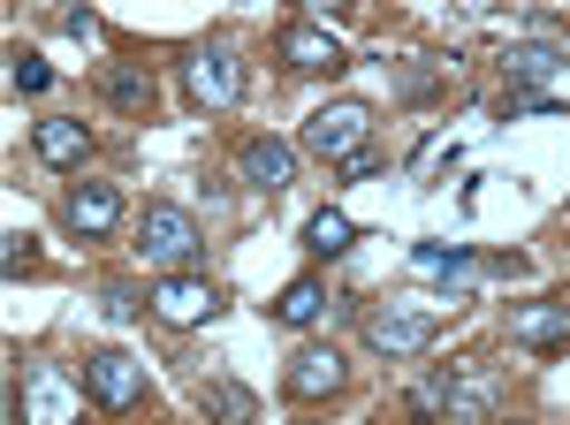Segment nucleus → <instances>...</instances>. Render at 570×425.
<instances>
[{"label": "nucleus", "mask_w": 570, "mask_h": 425, "mask_svg": "<svg viewBox=\"0 0 570 425\" xmlns=\"http://www.w3.org/2000/svg\"><path fill=\"white\" fill-rule=\"evenodd\" d=\"M494 403H502L494 365H449L434 380H419V395H411V411H449V418H464V425L494 418Z\"/></svg>", "instance_id": "nucleus-1"}, {"label": "nucleus", "mask_w": 570, "mask_h": 425, "mask_svg": "<svg viewBox=\"0 0 570 425\" xmlns=\"http://www.w3.org/2000/svg\"><path fill=\"white\" fill-rule=\"evenodd\" d=\"M183 91L198 99V107H236L244 99V53L228 39H206L183 53Z\"/></svg>", "instance_id": "nucleus-2"}, {"label": "nucleus", "mask_w": 570, "mask_h": 425, "mask_svg": "<svg viewBox=\"0 0 570 425\" xmlns=\"http://www.w3.org/2000/svg\"><path fill=\"white\" fill-rule=\"evenodd\" d=\"M365 137H373V107L365 99H327V107L305 115V137L297 145H305L312 160H351Z\"/></svg>", "instance_id": "nucleus-3"}, {"label": "nucleus", "mask_w": 570, "mask_h": 425, "mask_svg": "<svg viewBox=\"0 0 570 425\" xmlns=\"http://www.w3.org/2000/svg\"><path fill=\"white\" fill-rule=\"evenodd\" d=\"M85 395L99 411H130V403H145V365L122 357V349H91L85 357Z\"/></svg>", "instance_id": "nucleus-4"}, {"label": "nucleus", "mask_w": 570, "mask_h": 425, "mask_svg": "<svg viewBox=\"0 0 570 425\" xmlns=\"http://www.w3.org/2000/svg\"><path fill=\"white\" fill-rule=\"evenodd\" d=\"M137 244H145V258H153V266H190L206 236H198V220H190L183 206H145V228H137Z\"/></svg>", "instance_id": "nucleus-5"}, {"label": "nucleus", "mask_w": 570, "mask_h": 425, "mask_svg": "<svg viewBox=\"0 0 570 425\" xmlns=\"http://www.w3.org/2000/svg\"><path fill=\"white\" fill-rule=\"evenodd\" d=\"M343 380H351V365H343L327 342L297 349V357H289V373H282V387H289L297 403H327V395H343Z\"/></svg>", "instance_id": "nucleus-6"}, {"label": "nucleus", "mask_w": 570, "mask_h": 425, "mask_svg": "<svg viewBox=\"0 0 570 425\" xmlns=\"http://www.w3.org/2000/svg\"><path fill=\"white\" fill-rule=\"evenodd\" d=\"M365 342H373L381 357H419V349L434 342V312L389 304V312H373V319H365Z\"/></svg>", "instance_id": "nucleus-7"}, {"label": "nucleus", "mask_w": 570, "mask_h": 425, "mask_svg": "<svg viewBox=\"0 0 570 425\" xmlns=\"http://www.w3.org/2000/svg\"><path fill=\"white\" fill-rule=\"evenodd\" d=\"M214 281L206 274H168V281H153V312H160V327H198V319H214Z\"/></svg>", "instance_id": "nucleus-8"}, {"label": "nucleus", "mask_w": 570, "mask_h": 425, "mask_svg": "<svg viewBox=\"0 0 570 425\" xmlns=\"http://www.w3.org/2000/svg\"><path fill=\"white\" fill-rule=\"evenodd\" d=\"M274 53H282L297 77H335V69H343V46H335L327 23H289V31L274 39Z\"/></svg>", "instance_id": "nucleus-9"}, {"label": "nucleus", "mask_w": 570, "mask_h": 425, "mask_svg": "<svg viewBox=\"0 0 570 425\" xmlns=\"http://www.w3.org/2000/svg\"><path fill=\"white\" fill-rule=\"evenodd\" d=\"M61 220H69L77 236H115V228H122V190H115V182H77L69 206H61Z\"/></svg>", "instance_id": "nucleus-10"}, {"label": "nucleus", "mask_w": 570, "mask_h": 425, "mask_svg": "<svg viewBox=\"0 0 570 425\" xmlns=\"http://www.w3.org/2000/svg\"><path fill=\"white\" fill-rule=\"evenodd\" d=\"M31 152H39L46 168H85V152H91V129L77 122V115H46V122L31 129Z\"/></svg>", "instance_id": "nucleus-11"}, {"label": "nucleus", "mask_w": 570, "mask_h": 425, "mask_svg": "<svg viewBox=\"0 0 570 425\" xmlns=\"http://www.w3.org/2000/svg\"><path fill=\"white\" fill-rule=\"evenodd\" d=\"M236 168H244V182H259V190H289V182H297V145L252 137V145L236 152Z\"/></svg>", "instance_id": "nucleus-12"}, {"label": "nucleus", "mask_w": 570, "mask_h": 425, "mask_svg": "<svg viewBox=\"0 0 570 425\" xmlns=\"http://www.w3.org/2000/svg\"><path fill=\"white\" fill-rule=\"evenodd\" d=\"M510 342H525V349L570 342V304H563V297H548V304H525V312H510Z\"/></svg>", "instance_id": "nucleus-13"}, {"label": "nucleus", "mask_w": 570, "mask_h": 425, "mask_svg": "<svg viewBox=\"0 0 570 425\" xmlns=\"http://www.w3.org/2000/svg\"><path fill=\"white\" fill-rule=\"evenodd\" d=\"M502 77H510V85H525V91H540V85H556V77H563V53H556V46H510V53H502Z\"/></svg>", "instance_id": "nucleus-14"}, {"label": "nucleus", "mask_w": 570, "mask_h": 425, "mask_svg": "<svg viewBox=\"0 0 570 425\" xmlns=\"http://www.w3.org/2000/svg\"><path fill=\"white\" fill-rule=\"evenodd\" d=\"M327 312H335V304H327V289H320L312 274H305V281H289V289L274 297V319H282V327H320Z\"/></svg>", "instance_id": "nucleus-15"}, {"label": "nucleus", "mask_w": 570, "mask_h": 425, "mask_svg": "<svg viewBox=\"0 0 570 425\" xmlns=\"http://www.w3.org/2000/svg\"><path fill=\"white\" fill-rule=\"evenodd\" d=\"M198 411H206V418H228V425H252L259 418V395L236 387V380H206L198 387Z\"/></svg>", "instance_id": "nucleus-16"}, {"label": "nucleus", "mask_w": 570, "mask_h": 425, "mask_svg": "<svg viewBox=\"0 0 570 425\" xmlns=\"http://www.w3.org/2000/svg\"><path fill=\"white\" fill-rule=\"evenodd\" d=\"M351 236H357V228H351V212H335V206H320V212L305 220V251H312V258L351 251Z\"/></svg>", "instance_id": "nucleus-17"}, {"label": "nucleus", "mask_w": 570, "mask_h": 425, "mask_svg": "<svg viewBox=\"0 0 570 425\" xmlns=\"http://www.w3.org/2000/svg\"><path fill=\"white\" fill-rule=\"evenodd\" d=\"M107 99L115 107H153V69H107Z\"/></svg>", "instance_id": "nucleus-18"}, {"label": "nucleus", "mask_w": 570, "mask_h": 425, "mask_svg": "<svg viewBox=\"0 0 570 425\" xmlns=\"http://www.w3.org/2000/svg\"><path fill=\"white\" fill-rule=\"evenodd\" d=\"M31 266H39V236H31V228H8V236H0V274L16 281V274H31Z\"/></svg>", "instance_id": "nucleus-19"}, {"label": "nucleus", "mask_w": 570, "mask_h": 425, "mask_svg": "<svg viewBox=\"0 0 570 425\" xmlns=\"http://www.w3.org/2000/svg\"><path fill=\"white\" fill-rule=\"evenodd\" d=\"M8 85L23 91V99H39V91L53 85V69H46L39 53H23V46H16V53H8Z\"/></svg>", "instance_id": "nucleus-20"}, {"label": "nucleus", "mask_w": 570, "mask_h": 425, "mask_svg": "<svg viewBox=\"0 0 570 425\" xmlns=\"http://www.w3.org/2000/svg\"><path fill=\"white\" fill-rule=\"evenodd\" d=\"M31 411H39L46 425H61L69 411H77V403H69V387L53 380V373H39V380H31Z\"/></svg>", "instance_id": "nucleus-21"}, {"label": "nucleus", "mask_w": 570, "mask_h": 425, "mask_svg": "<svg viewBox=\"0 0 570 425\" xmlns=\"http://www.w3.org/2000/svg\"><path fill=\"white\" fill-rule=\"evenodd\" d=\"M472 251L464 244H419V274H464Z\"/></svg>", "instance_id": "nucleus-22"}, {"label": "nucleus", "mask_w": 570, "mask_h": 425, "mask_svg": "<svg viewBox=\"0 0 570 425\" xmlns=\"http://www.w3.org/2000/svg\"><path fill=\"white\" fill-rule=\"evenodd\" d=\"M99 312H107V319H137V289H122V281H115V289H107V304H99Z\"/></svg>", "instance_id": "nucleus-23"}, {"label": "nucleus", "mask_w": 570, "mask_h": 425, "mask_svg": "<svg viewBox=\"0 0 570 425\" xmlns=\"http://www.w3.org/2000/svg\"><path fill=\"white\" fill-rule=\"evenodd\" d=\"M343 175H351V182H365V175H381V152H365V145H357L351 160H343Z\"/></svg>", "instance_id": "nucleus-24"}, {"label": "nucleus", "mask_w": 570, "mask_h": 425, "mask_svg": "<svg viewBox=\"0 0 570 425\" xmlns=\"http://www.w3.org/2000/svg\"><path fill=\"white\" fill-rule=\"evenodd\" d=\"M61 31H69V39H91V31H99V16H91V8H69V16H61Z\"/></svg>", "instance_id": "nucleus-25"}, {"label": "nucleus", "mask_w": 570, "mask_h": 425, "mask_svg": "<svg viewBox=\"0 0 570 425\" xmlns=\"http://www.w3.org/2000/svg\"><path fill=\"white\" fill-rule=\"evenodd\" d=\"M297 8H305V16H320V23H327V16H351L357 0H297Z\"/></svg>", "instance_id": "nucleus-26"}]
</instances>
